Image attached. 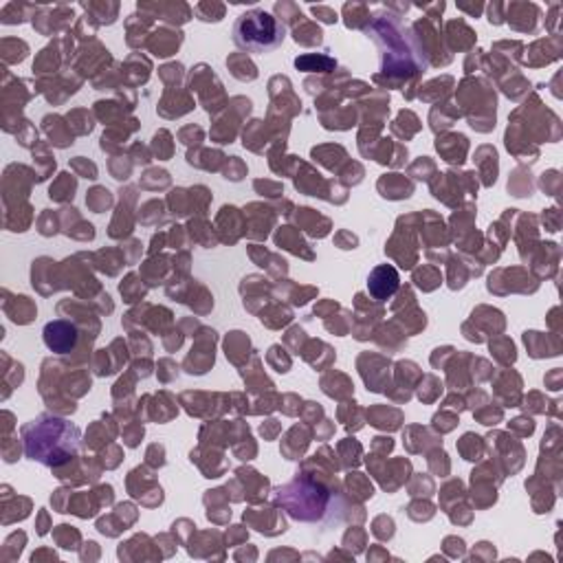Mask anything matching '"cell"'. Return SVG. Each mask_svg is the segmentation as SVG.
<instances>
[{"label":"cell","mask_w":563,"mask_h":563,"mask_svg":"<svg viewBox=\"0 0 563 563\" xmlns=\"http://www.w3.org/2000/svg\"><path fill=\"white\" fill-rule=\"evenodd\" d=\"M278 502L289 511L291 517L302 521H317L326 513V493L310 482H293L280 489Z\"/></svg>","instance_id":"obj_3"},{"label":"cell","mask_w":563,"mask_h":563,"mask_svg":"<svg viewBox=\"0 0 563 563\" xmlns=\"http://www.w3.org/2000/svg\"><path fill=\"white\" fill-rule=\"evenodd\" d=\"M234 43L247 54H271L284 43V25L262 10H251L236 21Z\"/></svg>","instance_id":"obj_2"},{"label":"cell","mask_w":563,"mask_h":563,"mask_svg":"<svg viewBox=\"0 0 563 563\" xmlns=\"http://www.w3.org/2000/svg\"><path fill=\"white\" fill-rule=\"evenodd\" d=\"M25 449L32 460H38L49 467H58L67 462L78 451L80 432L67 421H56L49 417H40L32 425L23 430Z\"/></svg>","instance_id":"obj_1"},{"label":"cell","mask_w":563,"mask_h":563,"mask_svg":"<svg viewBox=\"0 0 563 563\" xmlns=\"http://www.w3.org/2000/svg\"><path fill=\"white\" fill-rule=\"evenodd\" d=\"M45 341L54 352H69L75 345V328L67 321H51L45 328Z\"/></svg>","instance_id":"obj_5"},{"label":"cell","mask_w":563,"mask_h":563,"mask_svg":"<svg viewBox=\"0 0 563 563\" xmlns=\"http://www.w3.org/2000/svg\"><path fill=\"white\" fill-rule=\"evenodd\" d=\"M367 286H370V293L377 300H388L399 289V273L388 265L374 269L367 280Z\"/></svg>","instance_id":"obj_4"}]
</instances>
